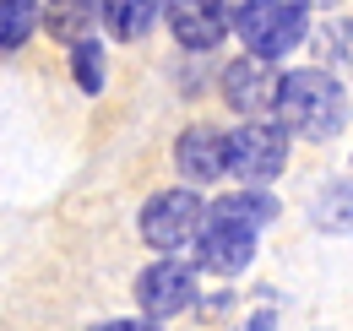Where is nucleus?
Masks as SVG:
<instances>
[{"mask_svg": "<svg viewBox=\"0 0 353 331\" xmlns=\"http://www.w3.org/2000/svg\"><path fill=\"white\" fill-rule=\"evenodd\" d=\"M272 109H277V125H283V130H294V136H305V141H326V136H337L343 120H348V92H343V82H337L332 71L305 66V71L277 77Z\"/></svg>", "mask_w": 353, "mask_h": 331, "instance_id": "f257e3e1", "label": "nucleus"}, {"mask_svg": "<svg viewBox=\"0 0 353 331\" xmlns=\"http://www.w3.org/2000/svg\"><path fill=\"white\" fill-rule=\"evenodd\" d=\"M234 33L256 60H277L299 49L310 33V0H245L234 11Z\"/></svg>", "mask_w": 353, "mask_h": 331, "instance_id": "f03ea898", "label": "nucleus"}, {"mask_svg": "<svg viewBox=\"0 0 353 331\" xmlns=\"http://www.w3.org/2000/svg\"><path fill=\"white\" fill-rule=\"evenodd\" d=\"M288 163V130L277 120H250L239 130H228V174H239L250 190L272 185Z\"/></svg>", "mask_w": 353, "mask_h": 331, "instance_id": "7ed1b4c3", "label": "nucleus"}, {"mask_svg": "<svg viewBox=\"0 0 353 331\" xmlns=\"http://www.w3.org/2000/svg\"><path fill=\"white\" fill-rule=\"evenodd\" d=\"M201 223H207V207L196 190H158L141 207V239L152 250H179L201 234Z\"/></svg>", "mask_w": 353, "mask_h": 331, "instance_id": "20e7f679", "label": "nucleus"}, {"mask_svg": "<svg viewBox=\"0 0 353 331\" xmlns=\"http://www.w3.org/2000/svg\"><path fill=\"white\" fill-rule=\"evenodd\" d=\"M136 304L152 315V321H163V315H185L190 304H196V272L185 266V261H152L141 277H136Z\"/></svg>", "mask_w": 353, "mask_h": 331, "instance_id": "39448f33", "label": "nucleus"}, {"mask_svg": "<svg viewBox=\"0 0 353 331\" xmlns=\"http://www.w3.org/2000/svg\"><path fill=\"white\" fill-rule=\"evenodd\" d=\"M163 17H169V28H174V39L185 43V49H196V54L218 49V43L228 39V28H234L228 0H163Z\"/></svg>", "mask_w": 353, "mask_h": 331, "instance_id": "423d86ee", "label": "nucleus"}, {"mask_svg": "<svg viewBox=\"0 0 353 331\" xmlns=\"http://www.w3.org/2000/svg\"><path fill=\"white\" fill-rule=\"evenodd\" d=\"M250 255H256V234L207 212V223H201V234H196V261H201L207 272H218V277H239V272L250 266Z\"/></svg>", "mask_w": 353, "mask_h": 331, "instance_id": "0eeeda50", "label": "nucleus"}, {"mask_svg": "<svg viewBox=\"0 0 353 331\" xmlns=\"http://www.w3.org/2000/svg\"><path fill=\"white\" fill-rule=\"evenodd\" d=\"M223 98H228V109H239V114H250V120H266V109H272V98H277L272 60H256V54L234 60V66L223 71Z\"/></svg>", "mask_w": 353, "mask_h": 331, "instance_id": "6e6552de", "label": "nucleus"}, {"mask_svg": "<svg viewBox=\"0 0 353 331\" xmlns=\"http://www.w3.org/2000/svg\"><path fill=\"white\" fill-rule=\"evenodd\" d=\"M174 163H179V174L196 179V185L223 179V174H228V130H218V125H190L174 141Z\"/></svg>", "mask_w": 353, "mask_h": 331, "instance_id": "1a4fd4ad", "label": "nucleus"}, {"mask_svg": "<svg viewBox=\"0 0 353 331\" xmlns=\"http://www.w3.org/2000/svg\"><path fill=\"white\" fill-rule=\"evenodd\" d=\"M103 17V0H49L44 6V28H49V39H60V43H77L92 39V22Z\"/></svg>", "mask_w": 353, "mask_h": 331, "instance_id": "9d476101", "label": "nucleus"}, {"mask_svg": "<svg viewBox=\"0 0 353 331\" xmlns=\"http://www.w3.org/2000/svg\"><path fill=\"white\" fill-rule=\"evenodd\" d=\"M158 11H163V0H103V28L131 43V39H147Z\"/></svg>", "mask_w": 353, "mask_h": 331, "instance_id": "9b49d317", "label": "nucleus"}, {"mask_svg": "<svg viewBox=\"0 0 353 331\" xmlns=\"http://www.w3.org/2000/svg\"><path fill=\"white\" fill-rule=\"evenodd\" d=\"M212 217H228V223H239V228H266L272 217H277V201L266 196V190H234V196H218V207H207Z\"/></svg>", "mask_w": 353, "mask_h": 331, "instance_id": "f8f14e48", "label": "nucleus"}, {"mask_svg": "<svg viewBox=\"0 0 353 331\" xmlns=\"http://www.w3.org/2000/svg\"><path fill=\"white\" fill-rule=\"evenodd\" d=\"M44 22V6L39 0H0V49H22L33 39V28Z\"/></svg>", "mask_w": 353, "mask_h": 331, "instance_id": "ddd939ff", "label": "nucleus"}, {"mask_svg": "<svg viewBox=\"0 0 353 331\" xmlns=\"http://www.w3.org/2000/svg\"><path fill=\"white\" fill-rule=\"evenodd\" d=\"M315 228L326 234H353V185H332L315 201Z\"/></svg>", "mask_w": 353, "mask_h": 331, "instance_id": "4468645a", "label": "nucleus"}, {"mask_svg": "<svg viewBox=\"0 0 353 331\" xmlns=\"http://www.w3.org/2000/svg\"><path fill=\"white\" fill-rule=\"evenodd\" d=\"M71 77H77V87L82 92H103V49H98V39H82L77 49H71Z\"/></svg>", "mask_w": 353, "mask_h": 331, "instance_id": "2eb2a0df", "label": "nucleus"}, {"mask_svg": "<svg viewBox=\"0 0 353 331\" xmlns=\"http://www.w3.org/2000/svg\"><path fill=\"white\" fill-rule=\"evenodd\" d=\"M88 331H158V321H136V315H125V321H98V326Z\"/></svg>", "mask_w": 353, "mask_h": 331, "instance_id": "dca6fc26", "label": "nucleus"}, {"mask_svg": "<svg viewBox=\"0 0 353 331\" xmlns=\"http://www.w3.org/2000/svg\"><path fill=\"white\" fill-rule=\"evenodd\" d=\"M343 49H353V22H337V28H332V60H343Z\"/></svg>", "mask_w": 353, "mask_h": 331, "instance_id": "f3484780", "label": "nucleus"}, {"mask_svg": "<svg viewBox=\"0 0 353 331\" xmlns=\"http://www.w3.org/2000/svg\"><path fill=\"white\" fill-rule=\"evenodd\" d=\"M245 331H272V310H261V315H250V326Z\"/></svg>", "mask_w": 353, "mask_h": 331, "instance_id": "a211bd4d", "label": "nucleus"}, {"mask_svg": "<svg viewBox=\"0 0 353 331\" xmlns=\"http://www.w3.org/2000/svg\"><path fill=\"white\" fill-rule=\"evenodd\" d=\"M326 6H337V0H326Z\"/></svg>", "mask_w": 353, "mask_h": 331, "instance_id": "6ab92c4d", "label": "nucleus"}]
</instances>
